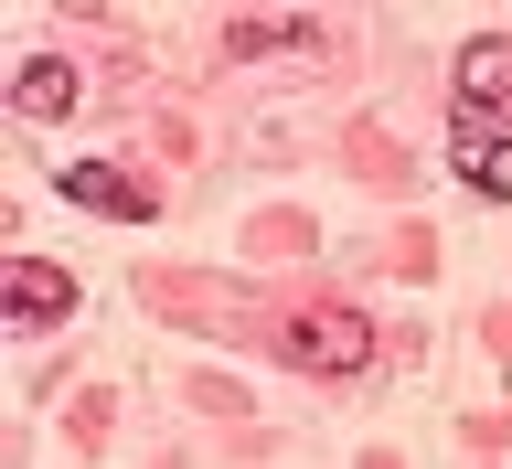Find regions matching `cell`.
<instances>
[{
  "mask_svg": "<svg viewBox=\"0 0 512 469\" xmlns=\"http://www.w3.org/2000/svg\"><path fill=\"white\" fill-rule=\"evenodd\" d=\"M0 310L22 320V331H43V320L75 310V278H64V267H43V256H11V278H0Z\"/></svg>",
  "mask_w": 512,
  "mask_h": 469,
  "instance_id": "3957f363",
  "label": "cell"
},
{
  "mask_svg": "<svg viewBox=\"0 0 512 469\" xmlns=\"http://www.w3.org/2000/svg\"><path fill=\"white\" fill-rule=\"evenodd\" d=\"M11 107H22V118H64V107H75V64L32 54L22 75H11Z\"/></svg>",
  "mask_w": 512,
  "mask_h": 469,
  "instance_id": "5b68a950",
  "label": "cell"
},
{
  "mask_svg": "<svg viewBox=\"0 0 512 469\" xmlns=\"http://www.w3.org/2000/svg\"><path fill=\"white\" fill-rule=\"evenodd\" d=\"M512 96V43H470L459 54V107H502Z\"/></svg>",
  "mask_w": 512,
  "mask_h": 469,
  "instance_id": "8992f818",
  "label": "cell"
},
{
  "mask_svg": "<svg viewBox=\"0 0 512 469\" xmlns=\"http://www.w3.org/2000/svg\"><path fill=\"white\" fill-rule=\"evenodd\" d=\"M448 171L470 192H491V203H512V139L480 118V107H459V128H448Z\"/></svg>",
  "mask_w": 512,
  "mask_h": 469,
  "instance_id": "7a4b0ae2",
  "label": "cell"
},
{
  "mask_svg": "<svg viewBox=\"0 0 512 469\" xmlns=\"http://www.w3.org/2000/svg\"><path fill=\"white\" fill-rule=\"evenodd\" d=\"M288 363H310V374H363V363H374V320H363V310L288 320Z\"/></svg>",
  "mask_w": 512,
  "mask_h": 469,
  "instance_id": "6da1fadb",
  "label": "cell"
},
{
  "mask_svg": "<svg viewBox=\"0 0 512 469\" xmlns=\"http://www.w3.org/2000/svg\"><path fill=\"white\" fill-rule=\"evenodd\" d=\"M64 203L118 214V224H150V182H128V171H107V160H64Z\"/></svg>",
  "mask_w": 512,
  "mask_h": 469,
  "instance_id": "277c9868",
  "label": "cell"
}]
</instances>
